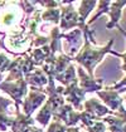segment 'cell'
Wrapping results in <instances>:
<instances>
[{"mask_svg":"<svg viewBox=\"0 0 126 132\" xmlns=\"http://www.w3.org/2000/svg\"><path fill=\"white\" fill-rule=\"evenodd\" d=\"M81 30L83 34L84 44L80 49V52L73 57V61L77 62L83 69H86L87 74L90 77H93V71L96 65L104 59L105 54H107V53L111 54L114 40L111 39L105 47H97L93 38V31L90 30L88 25H86Z\"/></svg>","mask_w":126,"mask_h":132,"instance_id":"cell-1","label":"cell"},{"mask_svg":"<svg viewBox=\"0 0 126 132\" xmlns=\"http://www.w3.org/2000/svg\"><path fill=\"white\" fill-rule=\"evenodd\" d=\"M126 5V1H100L98 3V11L97 14L92 16V19L87 21V25L90 27L93 21L97 20L98 16L104 15V14H108L110 15V21L106 24L107 29H112L114 27H119V20L121 18V13H122V8Z\"/></svg>","mask_w":126,"mask_h":132,"instance_id":"cell-2","label":"cell"},{"mask_svg":"<svg viewBox=\"0 0 126 132\" xmlns=\"http://www.w3.org/2000/svg\"><path fill=\"white\" fill-rule=\"evenodd\" d=\"M0 91L6 93L10 97L11 101H14V103L17 106L21 107L24 98L27 97V94L29 92V86H28V83H27V81L24 78L18 79L15 82L3 81L0 83Z\"/></svg>","mask_w":126,"mask_h":132,"instance_id":"cell-3","label":"cell"},{"mask_svg":"<svg viewBox=\"0 0 126 132\" xmlns=\"http://www.w3.org/2000/svg\"><path fill=\"white\" fill-rule=\"evenodd\" d=\"M47 98H48V97H47L44 89L29 87V92H28L27 97L24 98L23 104H21L23 113H24L25 116H28V117H32V114L34 113V111L45 103Z\"/></svg>","mask_w":126,"mask_h":132,"instance_id":"cell-4","label":"cell"},{"mask_svg":"<svg viewBox=\"0 0 126 132\" xmlns=\"http://www.w3.org/2000/svg\"><path fill=\"white\" fill-rule=\"evenodd\" d=\"M66 6L61 8V20H59V29L61 31H66L69 29L77 28L80 29V16L78 11L73 8L72 1H63Z\"/></svg>","mask_w":126,"mask_h":132,"instance_id":"cell-5","label":"cell"},{"mask_svg":"<svg viewBox=\"0 0 126 132\" xmlns=\"http://www.w3.org/2000/svg\"><path fill=\"white\" fill-rule=\"evenodd\" d=\"M76 69H77V74H78V86L84 93H88V92L97 93L102 89V84H104L102 79H96L94 77H90L82 67H78Z\"/></svg>","mask_w":126,"mask_h":132,"instance_id":"cell-6","label":"cell"},{"mask_svg":"<svg viewBox=\"0 0 126 132\" xmlns=\"http://www.w3.org/2000/svg\"><path fill=\"white\" fill-rule=\"evenodd\" d=\"M97 96L102 100V102L105 103V106L112 111L114 113H119L120 110L124 107L122 106V98L120 97V93L112 89L106 88L105 91H100L97 92Z\"/></svg>","mask_w":126,"mask_h":132,"instance_id":"cell-7","label":"cell"},{"mask_svg":"<svg viewBox=\"0 0 126 132\" xmlns=\"http://www.w3.org/2000/svg\"><path fill=\"white\" fill-rule=\"evenodd\" d=\"M83 111L90 113L91 116H93L94 118L102 120L106 116H111V114H116L112 111H110L105 104L100 103L98 100L96 98H90L87 101H84L83 103Z\"/></svg>","mask_w":126,"mask_h":132,"instance_id":"cell-8","label":"cell"},{"mask_svg":"<svg viewBox=\"0 0 126 132\" xmlns=\"http://www.w3.org/2000/svg\"><path fill=\"white\" fill-rule=\"evenodd\" d=\"M24 79L27 81L29 87H34V88H39V89H44L48 84V77L47 74L43 72V69L38 68L35 71H33L32 73L27 74L24 77Z\"/></svg>","mask_w":126,"mask_h":132,"instance_id":"cell-9","label":"cell"},{"mask_svg":"<svg viewBox=\"0 0 126 132\" xmlns=\"http://www.w3.org/2000/svg\"><path fill=\"white\" fill-rule=\"evenodd\" d=\"M98 3L96 1H81L80 3V9H78V16H80V30L83 29L87 25L86 19L88 18L90 13L93 10V8Z\"/></svg>","mask_w":126,"mask_h":132,"instance_id":"cell-10","label":"cell"},{"mask_svg":"<svg viewBox=\"0 0 126 132\" xmlns=\"http://www.w3.org/2000/svg\"><path fill=\"white\" fill-rule=\"evenodd\" d=\"M54 81H58L63 87H68L73 83H77L78 82V78L76 77V67L73 64H69V67L63 72L62 74H59Z\"/></svg>","mask_w":126,"mask_h":132,"instance_id":"cell-11","label":"cell"},{"mask_svg":"<svg viewBox=\"0 0 126 132\" xmlns=\"http://www.w3.org/2000/svg\"><path fill=\"white\" fill-rule=\"evenodd\" d=\"M13 61H14L13 57H10L6 53L0 52V74H4L5 72H9V68H10Z\"/></svg>","mask_w":126,"mask_h":132,"instance_id":"cell-12","label":"cell"},{"mask_svg":"<svg viewBox=\"0 0 126 132\" xmlns=\"http://www.w3.org/2000/svg\"><path fill=\"white\" fill-rule=\"evenodd\" d=\"M67 128H68V127H67L66 125H63L59 120L53 118L52 122L48 125L47 132H67Z\"/></svg>","mask_w":126,"mask_h":132,"instance_id":"cell-13","label":"cell"},{"mask_svg":"<svg viewBox=\"0 0 126 132\" xmlns=\"http://www.w3.org/2000/svg\"><path fill=\"white\" fill-rule=\"evenodd\" d=\"M117 28H119V30L121 31V33H122V34H124V35L126 37V31L124 30V29H122L120 25H119ZM111 54H114V55H116V57H119V58H122V59H124V64H122V67H121V68H122V71L126 72V53H125V54H120V53H117V52L112 51V52H111Z\"/></svg>","mask_w":126,"mask_h":132,"instance_id":"cell-14","label":"cell"},{"mask_svg":"<svg viewBox=\"0 0 126 132\" xmlns=\"http://www.w3.org/2000/svg\"><path fill=\"white\" fill-rule=\"evenodd\" d=\"M126 87V77L122 78V81H120L119 83L114 84L112 87H108V89H112V91H120V89H124Z\"/></svg>","mask_w":126,"mask_h":132,"instance_id":"cell-15","label":"cell"},{"mask_svg":"<svg viewBox=\"0 0 126 132\" xmlns=\"http://www.w3.org/2000/svg\"><path fill=\"white\" fill-rule=\"evenodd\" d=\"M20 132H44L42 127H37L35 125H32V126H28L25 127L24 130H21Z\"/></svg>","mask_w":126,"mask_h":132,"instance_id":"cell-16","label":"cell"},{"mask_svg":"<svg viewBox=\"0 0 126 132\" xmlns=\"http://www.w3.org/2000/svg\"><path fill=\"white\" fill-rule=\"evenodd\" d=\"M67 132H80V128L78 127H68Z\"/></svg>","mask_w":126,"mask_h":132,"instance_id":"cell-17","label":"cell"},{"mask_svg":"<svg viewBox=\"0 0 126 132\" xmlns=\"http://www.w3.org/2000/svg\"><path fill=\"white\" fill-rule=\"evenodd\" d=\"M4 78H5V74H0V83L4 81Z\"/></svg>","mask_w":126,"mask_h":132,"instance_id":"cell-18","label":"cell"},{"mask_svg":"<svg viewBox=\"0 0 126 132\" xmlns=\"http://www.w3.org/2000/svg\"><path fill=\"white\" fill-rule=\"evenodd\" d=\"M125 101H126V97H125Z\"/></svg>","mask_w":126,"mask_h":132,"instance_id":"cell-19","label":"cell"},{"mask_svg":"<svg viewBox=\"0 0 126 132\" xmlns=\"http://www.w3.org/2000/svg\"><path fill=\"white\" fill-rule=\"evenodd\" d=\"M8 132H11V131H8Z\"/></svg>","mask_w":126,"mask_h":132,"instance_id":"cell-20","label":"cell"},{"mask_svg":"<svg viewBox=\"0 0 126 132\" xmlns=\"http://www.w3.org/2000/svg\"><path fill=\"white\" fill-rule=\"evenodd\" d=\"M0 51H1V48H0Z\"/></svg>","mask_w":126,"mask_h":132,"instance_id":"cell-21","label":"cell"}]
</instances>
